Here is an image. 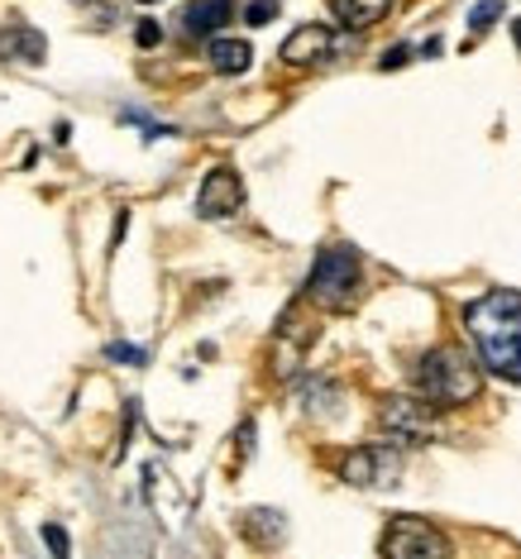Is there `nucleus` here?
I'll return each instance as SVG.
<instances>
[{
	"instance_id": "obj_2",
	"label": "nucleus",
	"mask_w": 521,
	"mask_h": 559,
	"mask_svg": "<svg viewBox=\"0 0 521 559\" xmlns=\"http://www.w3.org/2000/svg\"><path fill=\"white\" fill-rule=\"evenodd\" d=\"M478 388H483L478 364L454 345L426 349L422 364H416V392H422L430 406H464L478 397Z\"/></svg>"
},
{
	"instance_id": "obj_18",
	"label": "nucleus",
	"mask_w": 521,
	"mask_h": 559,
	"mask_svg": "<svg viewBox=\"0 0 521 559\" xmlns=\"http://www.w3.org/2000/svg\"><path fill=\"white\" fill-rule=\"evenodd\" d=\"M106 359H116V364H144V349H134V345H106Z\"/></svg>"
},
{
	"instance_id": "obj_9",
	"label": "nucleus",
	"mask_w": 521,
	"mask_h": 559,
	"mask_svg": "<svg viewBox=\"0 0 521 559\" xmlns=\"http://www.w3.org/2000/svg\"><path fill=\"white\" fill-rule=\"evenodd\" d=\"M48 58V39L29 24H5L0 29V62H24V68H39Z\"/></svg>"
},
{
	"instance_id": "obj_10",
	"label": "nucleus",
	"mask_w": 521,
	"mask_h": 559,
	"mask_svg": "<svg viewBox=\"0 0 521 559\" xmlns=\"http://www.w3.org/2000/svg\"><path fill=\"white\" fill-rule=\"evenodd\" d=\"M230 15H235V0H187L182 29L192 34V39H215L221 24H230Z\"/></svg>"
},
{
	"instance_id": "obj_4",
	"label": "nucleus",
	"mask_w": 521,
	"mask_h": 559,
	"mask_svg": "<svg viewBox=\"0 0 521 559\" xmlns=\"http://www.w3.org/2000/svg\"><path fill=\"white\" fill-rule=\"evenodd\" d=\"M378 555L383 559H454L450 536L430 526L426 516H388L383 536H378Z\"/></svg>"
},
{
	"instance_id": "obj_19",
	"label": "nucleus",
	"mask_w": 521,
	"mask_h": 559,
	"mask_svg": "<svg viewBox=\"0 0 521 559\" xmlns=\"http://www.w3.org/2000/svg\"><path fill=\"white\" fill-rule=\"evenodd\" d=\"M406 58H412V48H406V44H398V48H388L378 68H383V72H392V68H406Z\"/></svg>"
},
{
	"instance_id": "obj_7",
	"label": "nucleus",
	"mask_w": 521,
	"mask_h": 559,
	"mask_svg": "<svg viewBox=\"0 0 521 559\" xmlns=\"http://www.w3.org/2000/svg\"><path fill=\"white\" fill-rule=\"evenodd\" d=\"M239 206H245V182H239V173L211 168L197 192V215H206V221H230Z\"/></svg>"
},
{
	"instance_id": "obj_8",
	"label": "nucleus",
	"mask_w": 521,
	"mask_h": 559,
	"mask_svg": "<svg viewBox=\"0 0 521 559\" xmlns=\"http://www.w3.org/2000/svg\"><path fill=\"white\" fill-rule=\"evenodd\" d=\"M335 53V34L325 24H297V29L283 39V62L292 68H307V62H325Z\"/></svg>"
},
{
	"instance_id": "obj_13",
	"label": "nucleus",
	"mask_w": 521,
	"mask_h": 559,
	"mask_svg": "<svg viewBox=\"0 0 521 559\" xmlns=\"http://www.w3.org/2000/svg\"><path fill=\"white\" fill-rule=\"evenodd\" d=\"M245 536L259 540V545H277L287 536L283 512H269V507H253V512H245Z\"/></svg>"
},
{
	"instance_id": "obj_12",
	"label": "nucleus",
	"mask_w": 521,
	"mask_h": 559,
	"mask_svg": "<svg viewBox=\"0 0 521 559\" xmlns=\"http://www.w3.org/2000/svg\"><path fill=\"white\" fill-rule=\"evenodd\" d=\"M206 62L221 72V78H235V72H245L249 62H253V48L245 39H211Z\"/></svg>"
},
{
	"instance_id": "obj_14",
	"label": "nucleus",
	"mask_w": 521,
	"mask_h": 559,
	"mask_svg": "<svg viewBox=\"0 0 521 559\" xmlns=\"http://www.w3.org/2000/svg\"><path fill=\"white\" fill-rule=\"evenodd\" d=\"M493 20H502V0H478L474 10H469V34H488L493 29Z\"/></svg>"
},
{
	"instance_id": "obj_11",
	"label": "nucleus",
	"mask_w": 521,
	"mask_h": 559,
	"mask_svg": "<svg viewBox=\"0 0 521 559\" xmlns=\"http://www.w3.org/2000/svg\"><path fill=\"white\" fill-rule=\"evenodd\" d=\"M392 10V0H330V15H335L345 29H374Z\"/></svg>"
},
{
	"instance_id": "obj_21",
	"label": "nucleus",
	"mask_w": 521,
	"mask_h": 559,
	"mask_svg": "<svg viewBox=\"0 0 521 559\" xmlns=\"http://www.w3.org/2000/svg\"><path fill=\"white\" fill-rule=\"evenodd\" d=\"M139 5H154V0H139Z\"/></svg>"
},
{
	"instance_id": "obj_16",
	"label": "nucleus",
	"mask_w": 521,
	"mask_h": 559,
	"mask_svg": "<svg viewBox=\"0 0 521 559\" xmlns=\"http://www.w3.org/2000/svg\"><path fill=\"white\" fill-rule=\"evenodd\" d=\"M277 10H283V0H249V5H245V24L259 29V24H269Z\"/></svg>"
},
{
	"instance_id": "obj_6",
	"label": "nucleus",
	"mask_w": 521,
	"mask_h": 559,
	"mask_svg": "<svg viewBox=\"0 0 521 559\" xmlns=\"http://www.w3.org/2000/svg\"><path fill=\"white\" fill-rule=\"evenodd\" d=\"M383 430L398 444H422L436 436V412L416 397H388L383 402Z\"/></svg>"
},
{
	"instance_id": "obj_3",
	"label": "nucleus",
	"mask_w": 521,
	"mask_h": 559,
	"mask_svg": "<svg viewBox=\"0 0 521 559\" xmlns=\"http://www.w3.org/2000/svg\"><path fill=\"white\" fill-rule=\"evenodd\" d=\"M359 253L335 245V249H321V259L311 263V277H307V301H316L321 311H350L354 297H359Z\"/></svg>"
},
{
	"instance_id": "obj_5",
	"label": "nucleus",
	"mask_w": 521,
	"mask_h": 559,
	"mask_svg": "<svg viewBox=\"0 0 521 559\" xmlns=\"http://www.w3.org/2000/svg\"><path fill=\"white\" fill-rule=\"evenodd\" d=\"M340 478L350 488H392L402 478V454L398 444H359L340 460Z\"/></svg>"
},
{
	"instance_id": "obj_20",
	"label": "nucleus",
	"mask_w": 521,
	"mask_h": 559,
	"mask_svg": "<svg viewBox=\"0 0 521 559\" xmlns=\"http://www.w3.org/2000/svg\"><path fill=\"white\" fill-rule=\"evenodd\" d=\"M512 39H517V48H521V20H512Z\"/></svg>"
},
{
	"instance_id": "obj_1",
	"label": "nucleus",
	"mask_w": 521,
	"mask_h": 559,
	"mask_svg": "<svg viewBox=\"0 0 521 559\" xmlns=\"http://www.w3.org/2000/svg\"><path fill=\"white\" fill-rule=\"evenodd\" d=\"M464 330L488 373L521 383V292L493 287L464 307Z\"/></svg>"
},
{
	"instance_id": "obj_17",
	"label": "nucleus",
	"mask_w": 521,
	"mask_h": 559,
	"mask_svg": "<svg viewBox=\"0 0 521 559\" xmlns=\"http://www.w3.org/2000/svg\"><path fill=\"white\" fill-rule=\"evenodd\" d=\"M134 44H139V48H154V44H163V29H158V20H139V29H134Z\"/></svg>"
},
{
	"instance_id": "obj_15",
	"label": "nucleus",
	"mask_w": 521,
	"mask_h": 559,
	"mask_svg": "<svg viewBox=\"0 0 521 559\" xmlns=\"http://www.w3.org/2000/svg\"><path fill=\"white\" fill-rule=\"evenodd\" d=\"M44 540H48V550H54V559H72V540L58 521H44Z\"/></svg>"
}]
</instances>
